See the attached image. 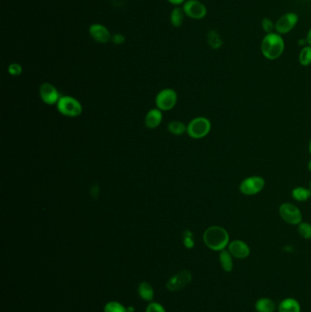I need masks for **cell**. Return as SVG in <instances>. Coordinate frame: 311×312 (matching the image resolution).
<instances>
[{
  "mask_svg": "<svg viewBox=\"0 0 311 312\" xmlns=\"http://www.w3.org/2000/svg\"><path fill=\"white\" fill-rule=\"evenodd\" d=\"M203 238L205 246L214 251H222L229 245V234L224 227L218 225L208 227Z\"/></svg>",
  "mask_w": 311,
  "mask_h": 312,
  "instance_id": "1",
  "label": "cell"
},
{
  "mask_svg": "<svg viewBox=\"0 0 311 312\" xmlns=\"http://www.w3.org/2000/svg\"><path fill=\"white\" fill-rule=\"evenodd\" d=\"M191 272L187 269H183L171 277L166 283V287L171 292H180L191 283Z\"/></svg>",
  "mask_w": 311,
  "mask_h": 312,
  "instance_id": "7",
  "label": "cell"
},
{
  "mask_svg": "<svg viewBox=\"0 0 311 312\" xmlns=\"http://www.w3.org/2000/svg\"><path fill=\"white\" fill-rule=\"evenodd\" d=\"M255 308L257 312H274L276 304L268 298H261L257 300Z\"/></svg>",
  "mask_w": 311,
  "mask_h": 312,
  "instance_id": "16",
  "label": "cell"
},
{
  "mask_svg": "<svg viewBox=\"0 0 311 312\" xmlns=\"http://www.w3.org/2000/svg\"><path fill=\"white\" fill-rule=\"evenodd\" d=\"M229 251L234 258L244 259L250 255V248L245 242L242 240H234L229 245Z\"/></svg>",
  "mask_w": 311,
  "mask_h": 312,
  "instance_id": "12",
  "label": "cell"
},
{
  "mask_svg": "<svg viewBox=\"0 0 311 312\" xmlns=\"http://www.w3.org/2000/svg\"><path fill=\"white\" fill-rule=\"evenodd\" d=\"M262 27H263V29L265 30L266 33L269 34L272 33L275 25L273 24V22L270 20L269 18H264L262 21Z\"/></svg>",
  "mask_w": 311,
  "mask_h": 312,
  "instance_id": "29",
  "label": "cell"
},
{
  "mask_svg": "<svg viewBox=\"0 0 311 312\" xmlns=\"http://www.w3.org/2000/svg\"><path fill=\"white\" fill-rule=\"evenodd\" d=\"M309 188H310V190H311V181H310V183H309Z\"/></svg>",
  "mask_w": 311,
  "mask_h": 312,
  "instance_id": "36",
  "label": "cell"
},
{
  "mask_svg": "<svg viewBox=\"0 0 311 312\" xmlns=\"http://www.w3.org/2000/svg\"><path fill=\"white\" fill-rule=\"evenodd\" d=\"M306 40H307V43L311 46V29H309V31L307 32V39H306Z\"/></svg>",
  "mask_w": 311,
  "mask_h": 312,
  "instance_id": "32",
  "label": "cell"
},
{
  "mask_svg": "<svg viewBox=\"0 0 311 312\" xmlns=\"http://www.w3.org/2000/svg\"><path fill=\"white\" fill-rule=\"evenodd\" d=\"M299 20V17L295 13H286L282 17L278 18V20L275 24V29L278 33L286 34L294 29Z\"/></svg>",
  "mask_w": 311,
  "mask_h": 312,
  "instance_id": "11",
  "label": "cell"
},
{
  "mask_svg": "<svg viewBox=\"0 0 311 312\" xmlns=\"http://www.w3.org/2000/svg\"><path fill=\"white\" fill-rule=\"evenodd\" d=\"M308 149H309V153L311 154V141L309 142V146H308Z\"/></svg>",
  "mask_w": 311,
  "mask_h": 312,
  "instance_id": "35",
  "label": "cell"
},
{
  "mask_svg": "<svg viewBox=\"0 0 311 312\" xmlns=\"http://www.w3.org/2000/svg\"><path fill=\"white\" fill-rule=\"evenodd\" d=\"M299 63L303 66H308L311 64V46L305 47L299 54Z\"/></svg>",
  "mask_w": 311,
  "mask_h": 312,
  "instance_id": "24",
  "label": "cell"
},
{
  "mask_svg": "<svg viewBox=\"0 0 311 312\" xmlns=\"http://www.w3.org/2000/svg\"><path fill=\"white\" fill-rule=\"evenodd\" d=\"M285 49L284 40L279 34H267L261 43L262 53L268 59H276L282 55Z\"/></svg>",
  "mask_w": 311,
  "mask_h": 312,
  "instance_id": "2",
  "label": "cell"
},
{
  "mask_svg": "<svg viewBox=\"0 0 311 312\" xmlns=\"http://www.w3.org/2000/svg\"><path fill=\"white\" fill-rule=\"evenodd\" d=\"M39 96L44 103L48 105H54L58 103V100L61 95L59 94L58 90L52 84H42L39 87Z\"/></svg>",
  "mask_w": 311,
  "mask_h": 312,
  "instance_id": "10",
  "label": "cell"
},
{
  "mask_svg": "<svg viewBox=\"0 0 311 312\" xmlns=\"http://www.w3.org/2000/svg\"><path fill=\"white\" fill-rule=\"evenodd\" d=\"M112 41L115 44H121L125 41V38L121 34H115L112 38Z\"/></svg>",
  "mask_w": 311,
  "mask_h": 312,
  "instance_id": "30",
  "label": "cell"
},
{
  "mask_svg": "<svg viewBox=\"0 0 311 312\" xmlns=\"http://www.w3.org/2000/svg\"><path fill=\"white\" fill-rule=\"evenodd\" d=\"M183 9L184 14L195 19H201L206 15L205 6L198 0H188L183 5Z\"/></svg>",
  "mask_w": 311,
  "mask_h": 312,
  "instance_id": "9",
  "label": "cell"
},
{
  "mask_svg": "<svg viewBox=\"0 0 311 312\" xmlns=\"http://www.w3.org/2000/svg\"><path fill=\"white\" fill-rule=\"evenodd\" d=\"M138 294L141 297V300L152 301L154 296V287L148 282H141L138 287Z\"/></svg>",
  "mask_w": 311,
  "mask_h": 312,
  "instance_id": "17",
  "label": "cell"
},
{
  "mask_svg": "<svg viewBox=\"0 0 311 312\" xmlns=\"http://www.w3.org/2000/svg\"><path fill=\"white\" fill-rule=\"evenodd\" d=\"M278 312H300V305L298 300L287 298L278 305Z\"/></svg>",
  "mask_w": 311,
  "mask_h": 312,
  "instance_id": "15",
  "label": "cell"
},
{
  "mask_svg": "<svg viewBox=\"0 0 311 312\" xmlns=\"http://www.w3.org/2000/svg\"><path fill=\"white\" fill-rule=\"evenodd\" d=\"M310 196L311 190L310 189H307V188L299 186V188H294L293 191H292V197L296 201H299V202H305Z\"/></svg>",
  "mask_w": 311,
  "mask_h": 312,
  "instance_id": "19",
  "label": "cell"
},
{
  "mask_svg": "<svg viewBox=\"0 0 311 312\" xmlns=\"http://www.w3.org/2000/svg\"><path fill=\"white\" fill-rule=\"evenodd\" d=\"M57 110L58 113L67 117H77L82 113V105L79 100L71 96H61L58 100Z\"/></svg>",
  "mask_w": 311,
  "mask_h": 312,
  "instance_id": "3",
  "label": "cell"
},
{
  "mask_svg": "<svg viewBox=\"0 0 311 312\" xmlns=\"http://www.w3.org/2000/svg\"><path fill=\"white\" fill-rule=\"evenodd\" d=\"M9 73L12 76H19L22 72V67L17 63H12L9 66Z\"/></svg>",
  "mask_w": 311,
  "mask_h": 312,
  "instance_id": "28",
  "label": "cell"
},
{
  "mask_svg": "<svg viewBox=\"0 0 311 312\" xmlns=\"http://www.w3.org/2000/svg\"><path fill=\"white\" fill-rule=\"evenodd\" d=\"M168 130L174 135H182L187 132V126L180 121H172L168 124Z\"/></svg>",
  "mask_w": 311,
  "mask_h": 312,
  "instance_id": "20",
  "label": "cell"
},
{
  "mask_svg": "<svg viewBox=\"0 0 311 312\" xmlns=\"http://www.w3.org/2000/svg\"><path fill=\"white\" fill-rule=\"evenodd\" d=\"M90 34L95 41L107 43L111 39V34L106 27L100 24H93L90 27Z\"/></svg>",
  "mask_w": 311,
  "mask_h": 312,
  "instance_id": "13",
  "label": "cell"
},
{
  "mask_svg": "<svg viewBox=\"0 0 311 312\" xmlns=\"http://www.w3.org/2000/svg\"><path fill=\"white\" fill-rule=\"evenodd\" d=\"M208 42L210 47L215 49V50L219 49L220 47L222 46V44H223L222 38H221L219 33L216 30L209 31L208 35Z\"/></svg>",
  "mask_w": 311,
  "mask_h": 312,
  "instance_id": "21",
  "label": "cell"
},
{
  "mask_svg": "<svg viewBox=\"0 0 311 312\" xmlns=\"http://www.w3.org/2000/svg\"><path fill=\"white\" fill-rule=\"evenodd\" d=\"M155 103L159 110L169 111L177 103V93L173 89H164L158 93Z\"/></svg>",
  "mask_w": 311,
  "mask_h": 312,
  "instance_id": "8",
  "label": "cell"
},
{
  "mask_svg": "<svg viewBox=\"0 0 311 312\" xmlns=\"http://www.w3.org/2000/svg\"><path fill=\"white\" fill-rule=\"evenodd\" d=\"M307 169H308L309 172H311V160L308 162V163H307Z\"/></svg>",
  "mask_w": 311,
  "mask_h": 312,
  "instance_id": "34",
  "label": "cell"
},
{
  "mask_svg": "<svg viewBox=\"0 0 311 312\" xmlns=\"http://www.w3.org/2000/svg\"><path fill=\"white\" fill-rule=\"evenodd\" d=\"M127 308V312H134L135 311V308H133V306L132 307H128Z\"/></svg>",
  "mask_w": 311,
  "mask_h": 312,
  "instance_id": "33",
  "label": "cell"
},
{
  "mask_svg": "<svg viewBox=\"0 0 311 312\" xmlns=\"http://www.w3.org/2000/svg\"><path fill=\"white\" fill-rule=\"evenodd\" d=\"M183 246L188 249H191L195 246V240H194V235L190 230H184L183 232Z\"/></svg>",
  "mask_w": 311,
  "mask_h": 312,
  "instance_id": "26",
  "label": "cell"
},
{
  "mask_svg": "<svg viewBox=\"0 0 311 312\" xmlns=\"http://www.w3.org/2000/svg\"><path fill=\"white\" fill-rule=\"evenodd\" d=\"M300 237L305 239H311V225L306 222H301L298 227Z\"/></svg>",
  "mask_w": 311,
  "mask_h": 312,
  "instance_id": "25",
  "label": "cell"
},
{
  "mask_svg": "<svg viewBox=\"0 0 311 312\" xmlns=\"http://www.w3.org/2000/svg\"><path fill=\"white\" fill-rule=\"evenodd\" d=\"M170 3L174 5H180L183 3L184 0H168Z\"/></svg>",
  "mask_w": 311,
  "mask_h": 312,
  "instance_id": "31",
  "label": "cell"
},
{
  "mask_svg": "<svg viewBox=\"0 0 311 312\" xmlns=\"http://www.w3.org/2000/svg\"><path fill=\"white\" fill-rule=\"evenodd\" d=\"M146 312H166L164 308L158 302H151L146 308Z\"/></svg>",
  "mask_w": 311,
  "mask_h": 312,
  "instance_id": "27",
  "label": "cell"
},
{
  "mask_svg": "<svg viewBox=\"0 0 311 312\" xmlns=\"http://www.w3.org/2000/svg\"><path fill=\"white\" fill-rule=\"evenodd\" d=\"M104 312H127V308L118 301H110L105 305Z\"/></svg>",
  "mask_w": 311,
  "mask_h": 312,
  "instance_id": "23",
  "label": "cell"
},
{
  "mask_svg": "<svg viewBox=\"0 0 311 312\" xmlns=\"http://www.w3.org/2000/svg\"><path fill=\"white\" fill-rule=\"evenodd\" d=\"M265 184L261 176H249L241 182L239 190L245 196H256L264 189Z\"/></svg>",
  "mask_w": 311,
  "mask_h": 312,
  "instance_id": "5",
  "label": "cell"
},
{
  "mask_svg": "<svg viewBox=\"0 0 311 312\" xmlns=\"http://www.w3.org/2000/svg\"><path fill=\"white\" fill-rule=\"evenodd\" d=\"M232 255L230 254L229 250H222L220 251L219 255V261L221 264L222 268L224 269L225 272H231L233 271V266H234V263H233Z\"/></svg>",
  "mask_w": 311,
  "mask_h": 312,
  "instance_id": "18",
  "label": "cell"
},
{
  "mask_svg": "<svg viewBox=\"0 0 311 312\" xmlns=\"http://www.w3.org/2000/svg\"><path fill=\"white\" fill-rule=\"evenodd\" d=\"M279 215L289 225H299L302 222V213L291 203H284L279 206Z\"/></svg>",
  "mask_w": 311,
  "mask_h": 312,
  "instance_id": "6",
  "label": "cell"
},
{
  "mask_svg": "<svg viewBox=\"0 0 311 312\" xmlns=\"http://www.w3.org/2000/svg\"><path fill=\"white\" fill-rule=\"evenodd\" d=\"M162 121V113L159 109H152L146 114L144 124L148 129H155L161 124Z\"/></svg>",
  "mask_w": 311,
  "mask_h": 312,
  "instance_id": "14",
  "label": "cell"
},
{
  "mask_svg": "<svg viewBox=\"0 0 311 312\" xmlns=\"http://www.w3.org/2000/svg\"><path fill=\"white\" fill-rule=\"evenodd\" d=\"M211 131V122L205 117L193 119L187 125V134L194 139L205 137Z\"/></svg>",
  "mask_w": 311,
  "mask_h": 312,
  "instance_id": "4",
  "label": "cell"
},
{
  "mask_svg": "<svg viewBox=\"0 0 311 312\" xmlns=\"http://www.w3.org/2000/svg\"><path fill=\"white\" fill-rule=\"evenodd\" d=\"M183 9L180 8H175L171 14V22L175 28H179L183 24Z\"/></svg>",
  "mask_w": 311,
  "mask_h": 312,
  "instance_id": "22",
  "label": "cell"
}]
</instances>
